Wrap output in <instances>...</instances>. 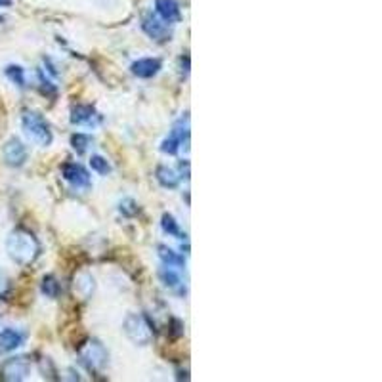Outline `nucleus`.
<instances>
[{"instance_id": "1", "label": "nucleus", "mask_w": 382, "mask_h": 382, "mask_svg": "<svg viewBox=\"0 0 382 382\" xmlns=\"http://www.w3.org/2000/svg\"><path fill=\"white\" fill-rule=\"evenodd\" d=\"M8 256L19 266H31L37 262L40 256V243L35 237V233L25 230V228H15L14 232L8 235L6 239Z\"/></svg>"}, {"instance_id": "2", "label": "nucleus", "mask_w": 382, "mask_h": 382, "mask_svg": "<svg viewBox=\"0 0 382 382\" xmlns=\"http://www.w3.org/2000/svg\"><path fill=\"white\" fill-rule=\"evenodd\" d=\"M22 125L25 134L29 136V140H33L38 145H50L52 143V130L50 125L46 122V119L37 111H23Z\"/></svg>"}, {"instance_id": "3", "label": "nucleus", "mask_w": 382, "mask_h": 382, "mask_svg": "<svg viewBox=\"0 0 382 382\" xmlns=\"http://www.w3.org/2000/svg\"><path fill=\"white\" fill-rule=\"evenodd\" d=\"M79 356H81V361L88 367V371H102L109 360V353L105 350V346L96 338H90L84 344L79 346Z\"/></svg>"}, {"instance_id": "4", "label": "nucleus", "mask_w": 382, "mask_h": 382, "mask_svg": "<svg viewBox=\"0 0 382 382\" xmlns=\"http://www.w3.org/2000/svg\"><path fill=\"white\" fill-rule=\"evenodd\" d=\"M125 333L127 337L134 342V344L148 346L153 338V331H151V325L148 323V319L140 314H128L127 319H125Z\"/></svg>"}, {"instance_id": "5", "label": "nucleus", "mask_w": 382, "mask_h": 382, "mask_svg": "<svg viewBox=\"0 0 382 382\" xmlns=\"http://www.w3.org/2000/svg\"><path fill=\"white\" fill-rule=\"evenodd\" d=\"M31 360L25 356L10 358L2 363L0 367V381L6 382H22L29 376Z\"/></svg>"}, {"instance_id": "6", "label": "nucleus", "mask_w": 382, "mask_h": 382, "mask_svg": "<svg viewBox=\"0 0 382 382\" xmlns=\"http://www.w3.org/2000/svg\"><path fill=\"white\" fill-rule=\"evenodd\" d=\"M189 138V117H182L176 125H174L173 132L170 136L166 138L163 145H161V151L163 153H168V155H176L178 150H180V145L184 143V140H188Z\"/></svg>"}, {"instance_id": "7", "label": "nucleus", "mask_w": 382, "mask_h": 382, "mask_svg": "<svg viewBox=\"0 0 382 382\" xmlns=\"http://www.w3.org/2000/svg\"><path fill=\"white\" fill-rule=\"evenodd\" d=\"M61 176L77 189L90 188V174L79 163H65L61 166Z\"/></svg>"}, {"instance_id": "8", "label": "nucleus", "mask_w": 382, "mask_h": 382, "mask_svg": "<svg viewBox=\"0 0 382 382\" xmlns=\"http://www.w3.org/2000/svg\"><path fill=\"white\" fill-rule=\"evenodd\" d=\"M142 29L145 31V35L151 37L157 42H166L170 40V29H168V23L159 19L157 15L145 14L142 19Z\"/></svg>"}, {"instance_id": "9", "label": "nucleus", "mask_w": 382, "mask_h": 382, "mask_svg": "<svg viewBox=\"0 0 382 382\" xmlns=\"http://www.w3.org/2000/svg\"><path fill=\"white\" fill-rule=\"evenodd\" d=\"M2 157L8 166L17 168V166L25 165V161H27V148L17 138H10L2 148Z\"/></svg>"}, {"instance_id": "10", "label": "nucleus", "mask_w": 382, "mask_h": 382, "mask_svg": "<svg viewBox=\"0 0 382 382\" xmlns=\"http://www.w3.org/2000/svg\"><path fill=\"white\" fill-rule=\"evenodd\" d=\"M71 122L79 127H97L102 122V115L92 105H75L71 109Z\"/></svg>"}, {"instance_id": "11", "label": "nucleus", "mask_w": 382, "mask_h": 382, "mask_svg": "<svg viewBox=\"0 0 382 382\" xmlns=\"http://www.w3.org/2000/svg\"><path fill=\"white\" fill-rule=\"evenodd\" d=\"M155 10L166 23H178L182 19V10L176 0H155Z\"/></svg>"}, {"instance_id": "12", "label": "nucleus", "mask_w": 382, "mask_h": 382, "mask_svg": "<svg viewBox=\"0 0 382 382\" xmlns=\"http://www.w3.org/2000/svg\"><path fill=\"white\" fill-rule=\"evenodd\" d=\"M161 60H155V58H143V60H138L132 63V73L140 79H151L155 77L161 71Z\"/></svg>"}, {"instance_id": "13", "label": "nucleus", "mask_w": 382, "mask_h": 382, "mask_svg": "<svg viewBox=\"0 0 382 382\" xmlns=\"http://www.w3.org/2000/svg\"><path fill=\"white\" fill-rule=\"evenodd\" d=\"M23 344V335L15 329L0 331V350L2 352H12Z\"/></svg>"}, {"instance_id": "14", "label": "nucleus", "mask_w": 382, "mask_h": 382, "mask_svg": "<svg viewBox=\"0 0 382 382\" xmlns=\"http://www.w3.org/2000/svg\"><path fill=\"white\" fill-rule=\"evenodd\" d=\"M155 176H157V182L163 186V188L174 189V188H178V184H180V176L176 174V170H173V168H168V166L165 165L157 166V173H155Z\"/></svg>"}, {"instance_id": "15", "label": "nucleus", "mask_w": 382, "mask_h": 382, "mask_svg": "<svg viewBox=\"0 0 382 382\" xmlns=\"http://www.w3.org/2000/svg\"><path fill=\"white\" fill-rule=\"evenodd\" d=\"M157 250H159V258L163 260L165 266H168V268H184V264H186L184 256H180L178 253H174L170 247H166V245H159Z\"/></svg>"}, {"instance_id": "16", "label": "nucleus", "mask_w": 382, "mask_h": 382, "mask_svg": "<svg viewBox=\"0 0 382 382\" xmlns=\"http://www.w3.org/2000/svg\"><path fill=\"white\" fill-rule=\"evenodd\" d=\"M75 292H79L83 299H88L92 292H94V278L90 273H79L75 278Z\"/></svg>"}, {"instance_id": "17", "label": "nucleus", "mask_w": 382, "mask_h": 382, "mask_svg": "<svg viewBox=\"0 0 382 382\" xmlns=\"http://www.w3.org/2000/svg\"><path fill=\"white\" fill-rule=\"evenodd\" d=\"M159 278H161V281H163L168 289H173V291H182L180 276H178L176 271L170 270L168 266L163 268V270H159Z\"/></svg>"}, {"instance_id": "18", "label": "nucleus", "mask_w": 382, "mask_h": 382, "mask_svg": "<svg viewBox=\"0 0 382 382\" xmlns=\"http://www.w3.org/2000/svg\"><path fill=\"white\" fill-rule=\"evenodd\" d=\"M60 283H58V279L54 278V276H46V278L42 279V292H45L46 296L58 299V296H60Z\"/></svg>"}, {"instance_id": "19", "label": "nucleus", "mask_w": 382, "mask_h": 382, "mask_svg": "<svg viewBox=\"0 0 382 382\" xmlns=\"http://www.w3.org/2000/svg\"><path fill=\"white\" fill-rule=\"evenodd\" d=\"M6 77L12 83L17 84V86H22V88L25 86V71L19 65H8Z\"/></svg>"}, {"instance_id": "20", "label": "nucleus", "mask_w": 382, "mask_h": 382, "mask_svg": "<svg viewBox=\"0 0 382 382\" xmlns=\"http://www.w3.org/2000/svg\"><path fill=\"white\" fill-rule=\"evenodd\" d=\"M71 145H73V150L79 153V155H83L88 150V145H90V138L86 134H73L71 138Z\"/></svg>"}, {"instance_id": "21", "label": "nucleus", "mask_w": 382, "mask_h": 382, "mask_svg": "<svg viewBox=\"0 0 382 382\" xmlns=\"http://www.w3.org/2000/svg\"><path fill=\"white\" fill-rule=\"evenodd\" d=\"M90 166H92V170L97 174L111 173V166H109V163H107L104 157H100V155H94V157L90 159Z\"/></svg>"}, {"instance_id": "22", "label": "nucleus", "mask_w": 382, "mask_h": 382, "mask_svg": "<svg viewBox=\"0 0 382 382\" xmlns=\"http://www.w3.org/2000/svg\"><path fill=\"white\" fill-rule=\"evenodd\" d=\"M161 224H163V230H165L168 235H176V237L180 235V225H178V222H176L174 216H170V214H165Z\"/></svg>"}, {"instance_id": "23", "label": "nucleus", "mask_w": 382, "mask_h": 382, "mask_svg": "<svg viewBox=\"0 0 382 382\" xmlns=\"http://www.w3.org/2000/svg\"><path fill=\"white\" fill-rule=\"evenodd\" d=\"M10 291H12V281H10V278L4 271H0V300L6 299Z\"/></svg>"}, {"instance_id": "24", "label": "nucleus", "mask_w": 382, "mask_h": 382, "mask_svg": "<svg viewBox=\"0 0 382 382\" xmlns=\"http://www.w3.org/2000/svg\"><path fill=\"white\" fill-rule=\"evenodd\" d=\"M120 212L127 214V216H134L136 212H138V207H136V202L132 199H125V201L120 202Z\"/></svg>"}, {"instance_id": "25", "label": "nucleus", "mask_w": 382, "mask_h": 382, "mask_svg": "<svg viewBox=\"0 0 382 382\" xmlns=\"http://www.w3.org/2000/svg\"><path fill=\"white\" fill-rule=\"evenodd\" d=\"M2 6H12V0H0V8Z\"/></svg>"}]
</instances>
